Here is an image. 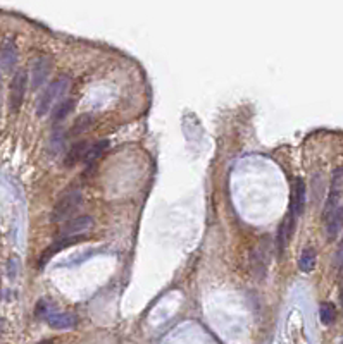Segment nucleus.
<instances>
[{
    "label": "nucleus",
    "mask_w": 343,
    "mask_h": 344,
    "mask_svg": "<svg viewBox=\"0 0 343 344\" xmlns=\"http://www.w3.org/2000/svg\"><path fill=\"white\" fill-rule=\"evenodd\" d=\"M68 88H69V79L66 76H60L59 79L50 83L38 98V103H36V116L44 117L47 114H50L57 105H60V103L64 102V95L66 91H68Z\"/></svg>",
    "instance_id": "nucleus-1"
},
{
    "label": "nucleus",
    "mask_w": 343,
    "mask_h": 344,
    "mask_svg": "<svg viewBox=\"0 0 343 344\" xmlns=\"http://www.w3.org/2000/svg\"><path fill=\"white\" fill-rule=\"evenodd\" d=\"M341 305H343V289H341Z\"/></svg>",
    "instance_id": "nucleus-19"
},
{
    "label": "nucleus",
    "mask_w": 343,
    "mask_h": 344,
    "mask_svg": "<svg viewBox=\"0 0 343 344\" xmlns=\"http://www.w3.org/2000/svg\"><path fill=\"white\" fill-rule=\"evenodd\" d=\"M319 318L324 325H331L336 318V308L335 305L330 303V301H324L319 306Z\"/></svg>",
    "instance_id": "nucleus-15"
},
{
    "label": "nucleus",
    "mask_w": 343,
    "mask_h": 344,
    "mask_svg": "<svg viewBox=\"0 0 343 344\" xmlns=\"http://www.w3.org/2000/svg\"><path fill=\"white\" fill-rule=\"evenodd\" d=\"M316 249L314 248H305L302 251V255L298 258V268L305 274H309V272L314 270V267H316Z\"/></svg>",
    "instance_id": "nucleus-13"
},
{
    "label": "nucleus",
    "mask_w": 343,
    "mask_h": 344,
    "mask_svg": "<svg viewBox=\"0 0 343 344\" xmlns=\"http://www.w3.org/2000/svg\"><path fill=\"white\" fill-rule=\"evenodd\" d=\"M73 108V102L71 100H64L60 105H57L54 108V121H62L66 116L71 112Z\"/></svg>",
    "instance_id": "nucleus-17"
},
{
    "label": "nucleus",
    "mask_w": 343,
    "mask_h": 344,
    "mask_svg": "<svg viewBox=\"0 0 343 344\" xmlns=\"http://www.w3.org/2000/svg\"><path fill=\"white\" fill-rule=\"evenodd\" d=\"M88 148H90V145H88L87 141H78L76 145H73V148L69 150L68 155H66V158H64V166L66 167H74L76 164L83 162L84 157H87V153H88Z\"/></svg>",
    "instance_id": "nucleus-11"
},
{
    "label": "nucleus",
    "mask_w": 343,
    "mask_h": 344,
    "mask_svg": "<svg viewBox=\"0 0 343 344\" xmlns=\"http://www.w3.org/2000/svg\"><path fill=\"white\" fill-rule=\"evenodd\" d=\"M93 229V219L90 215H78L74 219L68 220L60 227V236L62 238H79L83 234L90 233Z\"/></svg>",
    "instance_id": "nucleus-5"
},
{
    "label": "nucleus",
    "mask_w": 343,
    "mask_h": 344,
    "mask_svg": "<svg viewBox=\"0 0 343 344\" xmlns=\"http://www.w3.org/2000/svg\"><path fill=\"white\" fill-rule=\"evenodd\" d=\"M291 234H293V215H286L283 219V222L280 224L278 227V238H276V246H278V253L283 255L286 246H288Z\"/></svg>",
    "instance_id": "nucleus-9"
},
{
    "label": "nucleus",
    "mask_w": 343,
    "mask_h": 344,
    "mask_svg": "<svg viewBox=\"0 0 343 344\" xmlns=\"http://www.w3.org/2000/svg\"><path fill=\"white\" fill-rule=\"evenodd\" d=\"M290 209L291 215L298 217L302 215L305 209V182L304 179L297 177L291 185V196H290Z\"/></svg>",
    "instance_id": "nucleus-7"
},
{
    "label": "nucleus",
    "mask_w": 343,
    "mask_h": 344,
    "mask_svg": "<svg viewBox=\"0 0 343 344\" xmlns=\"http://www.w3.org/2000/svg\"><path fill=\"white\" fill-rule=\"evenodd\" d=\"M38 344H54L52 341H41V342H38Z\"/></svg>",
    "instance_id": "nucleus-18"
},
{
    "label": "nucleus",
    "mask_w": 343,
    "mask_h": 344,
    "mask_svg": "<svg viewBox=\"0 0 343 344\" xmlns=\"http://www.w3.org/2000/svg\"><path fill=\"white\" fill-rule=\"evenodd\" d=\"M0 89H2V88H0Z\"/></svg>",
    "instance_id": "nucleus-21"
},
{
    "label": "nucleus",
    "mask_w": 343,
    "mask_h": 344,
    "mask_svg": "<svg viewBox=\"0 0 343 344\" xmlns=\"http://www.w3.org/2000/svg\"><path fill=\"white\" fill-rule=\"evenodd\" d=\"M47 324L52 329H59V331H64V329H71L76 325V315L68 313V312H57L55 310L54 313H50L45 320Z\"/></svg>",
    "instance_id": "nucleus-10"
},
{
    "label": "nucleus",
    "mask_w": 343,
    "mask_h": 344,
    "mask_svg": "<svg viewBox=\"0 0 343 344\" xmlns=\"http://www.w3.org/2000/svg\"><path fill=\"white\" fill-rule=\"evenodd\" d=\"M54 312H55V306H54L52 301H49V300H40L38 305H36V308H35L36 317L44 318V320H47V317H49L50 313H54Z\"/></svg>",
    "instance_id": "nucleus-16"
},
{
    "label": "nucleus",
    "mask_w": 343,
    "mask_h": 344,
    "mask_svg": "<svg viewBox=\"0 0 343 344\" xmlns=\"http://www.w3.org/2000/svg\"><path fill=\"white\" fill-rule=\"evenodd\" d=\"M50 71H52V59L49 55H41L36 59L31 69V88H40L45 83V79L49 78Z\"/></svg>",
    "instance_id": "nucleus-6"
},
{
    "label": "nucleus",
    "mask_w": 343,
    "mask_h": 344,
    "mask_svg": "<svg viewBox=\"0 0 343 344\" xmlns=\"http://www.w3.org/2000/svg\"><path fill=\"white\" fill-rule=\"evenodd\" d=\"M26 86H28V73L25 69H19L14 74L11 88H9V108H11L12 114H16L21 108L23 100H25Z\"/></svg>",
    "instance_id": "nucleus-4"
},
{
    "label": "nucleus",
    "mask_w": 343,
    "mask_h": 344,
    "mask_svg": "<svg viewBox=\"0 0 343 344\" xmlns=\"http://www.w3.org/2000/svg\"><path fill=\"white\" fill-rule=\"evenodd\" d=\"M341 344H343V341H341Z\"/></svg>",
    "instance_id": "nucleus-20"
},
{
    "label": "nucleus",
    "mask_w": 343,
    "mask_h": 344,
    "mask_svg": "<svg viewBox=\"0 0 343 344\" xmlns=\"http://www.w3.org/2000/svg\"><path fill=\"white\" fill-rule=\"evenodd\" d=\"M107 148V141H97V143H93V145H90V148H88V153H87V157H84V166L87 167H90V166H93V162L100 157L102 153H104V150Z\"/></svg>",
    "instance_id": "nucleus-14"
},
{
    "label": "nucleus",
    "mask_w": 343,
    "mask_h": 344,
    "mask_svg": "<svg viewBox=\"0 0 343 344\" xmlns=\"http://www.w3.org/2000/svg\"><path fill=\"white\" fill-rule=\"evenodd\" d=\"M343 195V167L335 169L330 185V193H328V200L323 210V219L326 222L330 217L335 214V210L340 207V198Z\"/></svg>",
    "instance_id": "nucleus-3"
},
{
    "label": "nucleus",
    "mask_w": 343,
    "mask_h": 344,
    "mask_svg": "<svg viewBox=\"0 0 343 344\" xmlns=\"http://www.w3.org/2000/svg\"><path fill=\"white\" fill-rule=\"evenodd\" d=\"M83 205V196L81 191L78 188H71L64 193L62 196L57 200L54 210H52V222H68V220L74 219V215L78 214V210Z\"/></svg>",
    "instance_id": "nucleus-2"
},
{
    "label": "nucleus",
    "mask_w": 343,
    "mask_h": 344,
    "mask_svg": "<svg viewBox=\"0 0 343 344\" xmlns=\"http://www.w3.org/2000/svg\"><path fill=\"white\" fill-rule=\"evenodd\" d=\"M17 64V47L16 41L12 38L4 40L2 47H0V65L6 73H11V71L16 67Z\"/></svg>",
    "instance_id": "nucleus-8"
},
{
    "label": "nucleus",
    "mask_w": 343,
    "mask_h": 344,
    "mask_svg": "<svg viewBox=\"0 0 343 344\" xmlns=\"http://www.w3.org/2000/svg\"><path fill=\"white\" fill-rule=\"evenodd\" d=\"M343 227V205H340L335 210L330 219L326 220V231H328V239H335Z\"/></svg>",
    "instance_id": "nucleus-12"
}]
</instances>
